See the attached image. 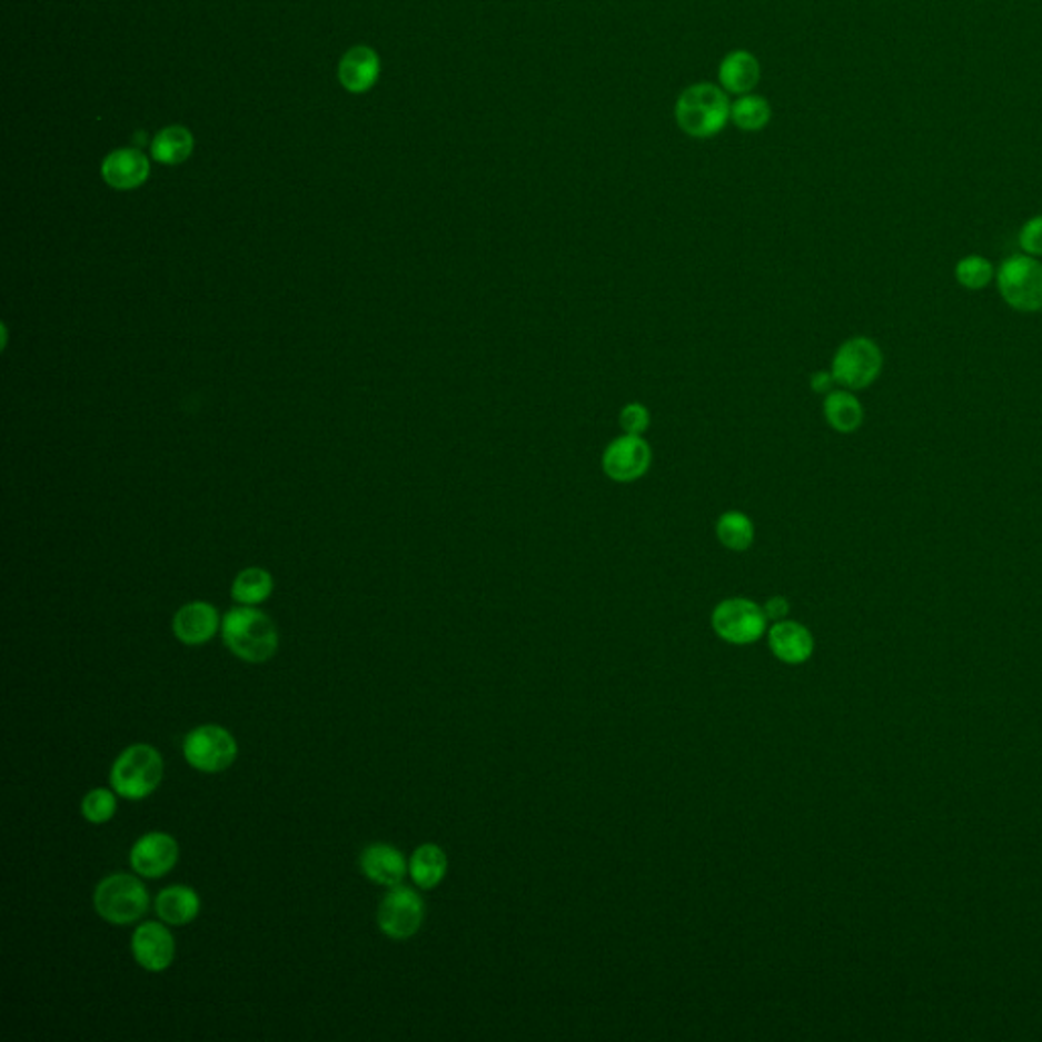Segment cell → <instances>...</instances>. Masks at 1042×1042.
<instances>
[{
	"label": "cell",
	"instance_id": "21",
	"mask_svg": "<svg viewBox=\"0 0 1042 1042\" xmlns=\"http://www.w3.org/2000/svg\"><path fill=\"white\" fill-rule=\"evenodd\" d=\"M448 872V857L443 847L424 843L409 857V877L421 890L440 886Z\"/></svg>",
	"mask_w": 1042,
	"mask_h": 1042
},
{
	"label": "cell",
	"instance_id": "29",
	"mask_svg": "<svg viewBox=\"0 0 1042 1042\" xmlns=\"http://www.w3.org/2000/svg\"><path fill=\"white\" fill-rule=\"evenodd\" d=\"M1020 247L1031 257H1042V216L1029 220L1020 230Z\"/></svg>",
	"mask_w": 1042,
	"mask_h": 1042
},
{
	"label": "cell",
	"instance_id": "24",
	"mask_svg": "<svg viewBox=\"0 0 1042 1042\" xmlns=\"http://www.w3.org/2000/svg\"><path fill=\"white\" fill-rule=\"evenodd\" d=\"M715 534H717L721 546H725L731 552H745L754 546V522L742 512L721 514L717 526H715Z\"/></svg>",
	"mask_w": 1042,
	"mask_h": 1042
},
{
	"label": "cell",
	"instance_id": "10",
	"mask_svg": "<svg viewBox=\"0 0 1042 1042\" xmlns=\"http://www.w3.org/2000/svg\"><path fill=\"white\" fill-rule=\"evenodd\" d=\"M601 465L615 483H634L642 479L652 465V448L644 436L622 434L607 444Z\"/></svg>",
	"mask_w": 1042,
	"mask_h": 1042
},
{
	"label": "cell",
	"instance_id": "9",
	"mask_svg": "<svg viewBox=\"0 0 1042 1042\" xmlns=\"http://www.w3.org/2000/svg\"><path fill=\"white\" fill-rule=\"evenodd\" d=\"M426 916V904L416 890L408 886L389 887L379 909L377 924L384 935L394 941H406L416 935Z\"/></svg>",
	"mask_w": 1042,
	"mask_h": 1042
},
{
	"label": "cell",
	"instance_id": "8",
	"mask_svg": "<svg viewBox=\"0 0 1042 1042\" xmlns=\"http://www.w3.org/2000/svg\"><path fill=\"white\" fill-rule=\"evenodd\" d=\"M715 634L733 646L754 644L766 634L767 617L764 607L745 597L721 601L711 615Z\"/></svg>",
	"mask_w": 1042,
	"mask_h": 1042
},
{
	"label": "cell",
	"instance_id": "17",
	"mask_svg": "<svg viewBox=\"0 0 1042 1042\" xmlns=\"http://www.w3.org/2000/svg\"><path fill=\"white\" fill-rule=\"evenodd\" d=\"M202 902L190 886H169L156 899L157 916L169 926H186L198 919Z\"/></svg>",
	"mask_w": 1042,
	"mask_h": 1042
},
{
	"label": "cell",
	"instance_id": "7",
	"mask_svg": "<svg viewBox=\"0 0 1042 1042\" xmlns=\"http://www.w3.org/2000/svg\"><path fill=\"white\" fill-rule=\"evenodd\" d=\"M239 745L230 731L220 725H200L183 740L186 762L205 774H220L237 762Z\"/></svg>",
	"mask_w": 1042,
	"mask_h": 1042
},
{
	"label": "cell",
	"instance_id": "2",
	"mask_svg": "<svg viewBox=\"0 0 1042 1042\" xmlns=\"http://www.w3.org/2000/svg\"><path fill=\"white\" fill-rule=\"evenodd\" d=\"M163 757L149 743H135L110 767V786L127 801H143L163 782Z\"/></svg>",
	"mask_w": 1042,
	"mask_h": 1042
},
{
	"label": "cell",
	"instance_id": "28",
	"mask_svg": "<svg viewBox=\"0 0 1042 1042\" xmlns=\"http://www.w3.org/2000/svg\"><path fill=\"white\" fill-rule=\"evenodd\" d=\"M649 421H652L649 411H647L646 406L639 404V401L627 404V406H624V409H622V414H619V426H622L624 434L644 436V431L649 428Z\"/></svg>",
	"mask_w": 1042,
	"mask_h": 1042
},
{
	"label": "cell",
	"instance_id": "15",
	"mask_svg": "<svg viewBox=\"0 0 1042 1042\" xmlns=\"http://www.w3.org/2000/svg\"><path fill=\"white\" fill-rule=\"evenodd\" d=\"M767 644L780 662L791 664V666L804 664L815 652L813 634L803 624H796L791 619H782L770 627Z\"/></svg>",
	"mask_w": 1042,
	"mask_h": 1042
},
{
	"label": "cell",
	"instance_id": "30",
	"mask_svg": "<svg viewBox=\"0 0 1042 1042\" xmlns=\"http://www.w3.org/2000/svg\"><path fill=\"white\" fill-rule=\"evenodd\" d=\"M788 612H791V603L786 601V597H772V599L766 601L764 605V613H766L767 619H772L774 624L776 622H782L788 617Z\"/></svg>",
	"mask_w": 1042,
	"mask_h": 1042
},
{
	"label": "cell",
	"instance_id": "12",
	"mask_svg": "<svg viewBox=\"0 0 1042 1042\" xmlns=\"http://www.w3.org/2000/svg\"><path fill=\"white\" fill-rule=\"evenodd\" d=\"M135 961L151 973H159L171 967L176 959V939L166 923L147 921L135 929L131 939Z\"/></svg>",
	"mask_w": 1042,
	"mask_h": 1042
},
{
	"label": "cell",
	"instance_id": "14",
	"mask_svg": "<svg viewBox=\"0 0 1042 1042\" xmlns=\"http://www.w3.org/2000/svg\"><path fill=\"white\" fill-rule=\"evenodd\" d=\"M218 612L206 601H193L183 605L180 612L173 615V635L186 646H202L215 637L220 629Z\"/></svg>",
	"mask_w": 1042,
	"mask_h": 1042
},
{
	"label": "cell",
	"instance_id": "11",
	"mask_svg": "<svg viewBox=\"0 0 1042 1042\" xmlns=\"http://www.w3.org/2000/svg\"><path fill=\"white\" fill-rule=\"evenodd\" d=\"M180 860V845L176 837L161 831H151L132 845L129 862L135 874L157 880L168 875Z\"/></svg>",
	"mask_w": 1042,
	"mask_h": 1042
},
{
	"label": "cell",
	"instance_id": "31",
	"mask_svg": "<svg viewBox=\"0 0 1042 1042\" xmlns=\"http://www.w3.org/2000/svg\"><path fill=\"white\" fill-rule=\"evenodd\" d=\"M835 385H837V381H835V377H833V373L831 371H816L815 375L811 377V389H813L815 394H821V396L831 394Z\"/></svg>",
	"mask_w": 1042,
	"mask_h": 1042
},
{
	"label": "cell",
	"instance_id": "5",
	"mask_svg": "<svg viewBox=\"0 0 1042 1042\" xmlns=\"http://www.w3.org/2000/svg\"><path fill=\"white\" fill-rule=\"evenodd\" d=\"M884 353L867 336H853L837 348L831 373L837 385L850 391H862L882 375Z\"/></svg>",
	"mask_w": 1042,
	"mask_h": 1042
},
{
	"label": "cell",
	"instance_id": "23",
	"mask_svg": "<svg viewBox=\"0 0 1042 1042\" xmlns=\"http://www.w3.org/2000/svg\"><path fill=\"white\" fill-rule=\"evenodd\" d=\"M230 593H232V599L240 603V605L255 607V605L265 603L271 597L274 576L269 575L265 568H257V566L245 568L235 578Z\"/></svg>",
	"mask_w": 1042,
	"mask_h": 1042
},
{
	"label": "cell",
	"instance_id": "27",
	"mask_svg": "<svg viewBox=\"0 0 1042 1042\" xmlns=\"http://www.w3.org/2000/svg\"><path fill=\"white\" fill-rule=\"evenodd\" d=\"M117 792L108 788H95L82 801V816L88 823L105 825L117 813Z\"/></svg>",
	"mask_w": 1042,
	"mask_h": 1042
},
{
	"label": "cell",
	"instance_id": "22",
	"mask_svg": "<svg viewBox=\"0 0 1042 1042\" xmlns=\"http://www.w3.org/2000/svg\"><path fill=\"white\" fill-rule=\"evenodd\" d=\"M193 137L186 127H169L157 135L151 145L153 159L166 166H178L192 156Z\"/></svg>",
	"mask_w": 1042,
	"mask_h": 1042
},
{
	"label": "cell",
	"instance_id": "20",
	"mask_svg": "<svg viewBox=\"0 0 1042 1042\" xmlns=\"http://www.w3.org/2000/svg\"><path fill=\"white\" fill-rule=\"evenodd\" d=\"M823 416L828 426L838 434H853L863 424L862 401L850 389H833L823 401Z\"/></svg>",
	"mask_w": 1042,
	"mask_h": 1042
},
{
	"label": "cell",
	"instance_id": "4",
	"mask_svg": "<svg viewBox=\"0 0 1042 1042\" xmlns=\"http://www.w3.org/2000/svg\"><path fill=\"white\" fill-rule=\"evenodd\" d=\"M149 909V892L139 877L131 874L107 875L95 890V911L107 923H137Z\"/></svg>",
	"mask_w": 1042,
	"mask_h": 1042
},
{
	"label": "cell",
	"instance_id": "1",
	"mask_svg": "<svg viewBox=\"0 0 1042 1042\" xmlns=\"http://www.w3.org/2000/svg\"><path fill=\"white\" fill-rule=\"evenodd\" d=\"M220 632L225 646L237 658L249 664H264L276 656L279 647V634L274 619L249 605L230 609L222 619Z\"/></svg>",
	"mask_w": 1042,
	"mask_h": 1042
},
{
	"label": "cell",
	"instance_id": "13",
	"mask_svg": "<svg viewBox=\"0 0 1042 1042\" xmlns=\"http://www.w3.org/2000/svg\"><path fill=\"white\" fill-rule=\"evenodd\" d=\"M360 872L377 886L394 887L404 882L409 862L401 851L389 843H371L359 857Z\"/></svg>",
	"mask_w": 1042,
	"mask_h": 1042
},
{
	"label": "cell",
	"instance_id": "25",
	"mask_svg": "<svg viewBox=\"0 0 1042 1042\" xmlns=\"http://www.w3.org/2000/svg\"><path fill=\"white\" fill-rule=\"evenodd\" d=\"M770 119H772V108H770L764 97L743 95L731 105V120L742 131H762L770 122Z\"/></svg>",
	"mask_w": 1042,
	"mask_h": 1042
},
{
	"label": "cell",
	"instance_id": "18",
	"mask_svg": "<svg viewBox=\"0 0 1042 1042\" xmlns=\"http://www.w3.org/2000/svg\"><path fill=\"white\" fill-rule=\"evenodd\" d=\"M720 82L731 95H750L760 82V61L750 51H731L720 66Z\"/></svg>",
	"mask_w": 1042,
	"mask_h": 1042
},
{
	"label": "cell",
	"instance_id": "6",
	"mask_svg": "<svg viewBox=\"0 0 1042 1042\" xmlns=\"http://www.w3.org/2000/svg\"><path fill=\"white\" fill-rule=\"evenodd\" d=\"M998 289L1010 308L1019 312L1042 310V264L1031 255L1006 259L995 274Z\"/></svg>",
	"mask_w": 1042,
	"mask_h": 1042
},
{
	"label": "cell",
	"instance_id": "26",
	"mask_svg": "<svg viewBox=\"0 0 1042 1042\" xmlns=\"http://www.w3.org/2000/svg\"><path fill=\"white\" fill-rule=\"evenodd\" d=\"M955 277H957L961 288L980 291V289L988 288L994 281V265L982 255H970V257L959 261L957 267H955Z\"/></svg>",
	"mask_w": 1042,
	"mask_h": 1042
},
{
	"label": "cell",
	"instance_id": "19",
	"mask_svg": "<svg viewBox=\"0 0 1042 1042\" xmlns=\"http://www.w3.org/2000/svg\"><path fill=\"white\" fill-rule=\"evenodd\" d=\"M379 76V58L369 48H353L338 66V78L350 92L369 90Z\"/></svg>",
	"mask_w": 1042,
	"mask_h": 1042
},
{
	"label": "cell",
	"instance_id": "16",
	"mask_svg": "<svg viewBox=\"0 0 1042 1042\" xmlns=\"http://www.w3.org/2000/svg\"><path fill=\"white\" fill-rule=\"evenodd\" d=\"M102 178L117 190L139 188L149 178V159L137 149L112 151L102 163Z\"/></svg>",
	"mask_w": 1042,
	"mask_h": 1042
},
{
	"label": "cell",
	"instance_id": "3",
	"mask_svg": "<svg viewBox=\"0 0 1042 1042\" xmlns=\"http://www.w3.org/2000/svg\"><path fill=\"white\" fill-rule=\"evenodd\" d=\"M676 122L688 137L707 139L715 137L731 119V105L725 90L720 86H688L676 100Z\"/></svg>",
	"mask_w": 1042,
	"mask_h": 1042
}]
</instances>
